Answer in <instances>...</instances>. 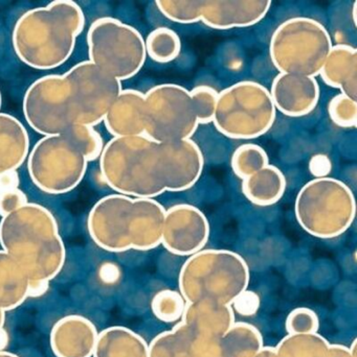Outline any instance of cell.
Masks as SVG:
<instances>
[{
	"mask_svg": "<svg viewBox=\"0 0 357 357\" xmlns=\"http://www.w3.org/2000/svg\"><path fill=\"white\" fill-rule=\"evenodd\" d=\"M122 90V82L83 61L63 75L36 79L25 91L23 115L43 136L62 134L75 126L96 127Z\"/></svg>",
	"mask_w": 357,
	"mask_h": 357,
	"instance_id": "obj_1",
	"label": "cell"
},
{
	"mask_svg": "<svg viewBox=\"0 0 357 357\" xmlns=\"http://www.w3.org/2000/svg\"><path fill=\"white\" fill-rule=\"evenodd\" d=\"M85 26V15L77 2L54 0L19 17L12 33L15 54L37 70H52L64 64Z\"/></svg>",
	"mask_w": 357,
	"mask_h": 357,
	"instance_id": "obj_2",
	"label": "cell"
},
{
	"mask_svg": "<svg viewBox=\"0 0 357 357\" xmlns=\"http://www.w3.org/2000/svg\"><path fill=\"white\" fill-rule=\"evenodd\" d=\"M0 245L29 281L56 278L66 260V249L54 214L27 203L0 220Z\"/></svg>",
	"mask_w": 357,
	"mask_h": 357,
	"instance_id": "obj_3",
	"label": "cell"
},
{
	"mask_svg": "<svg viewBox=\"0 0 357 357\" xmlns=\"http://www.w3.org/2000/svg\"><path fill=\"white\" fill-rule=\"evenodd\" d=\"M166 209L154 199L113 193L90 210L87 229L94 243L110 253L149 251L161 245Z\"/></svg>",
	"mask_w": 357,
	"mask_h": 357,
	"instance_id": "obj_4",
	"label": "cell"
},
{
	"mask_svg": "<svg viewBox=\"0 0 357 357\" xmlns=\"http://www.w3.org/2000/svg\"><path fill=\"white\" fill-rule=\"evenodd\" d=\"M99 160L103 180L119 195L154 199L173 191L161 144L146 135L113 137Z\"/></svg>",
	"mask_w": 357,
	"mask_h": 357,
	"instance_id": "obj_5",
	"label": "cell"
},
{
	"mask_svg": "<svg viewBox=\"0 0 357 357\" xmlns=\"http://www.w3.org/2000/svg\"><path fill=\"white\" fill-rule=\"evenodd\" d=\"M249 283L247 261L228 250H201L193 254L182 266L178 279L180 295L187 303L213 301L231 306Z\"/></svg>",
	"mask_w": 357,
	"mask_h": 357,
	"instance_id": "obj_6",
	"label": "cell"
},
{
	"mask_svg": "<svg viewBox=\"0 0 357 357\" xmlns=\"http://www.w3.org/2000/svg\"><path fill=\"white\" fill-rule=\"evenodd\" d=\"M300 226L312 236H341L354 224L356 202L351 188L335 178H316L302 187L295 203Z\"/></svg>",
	"mask_w": 357,
	"mask_h": 357,
	"instance_id": "obj_7",
	"label": "cell"
},
{
	"mask_svg": "<svg viewBox=\"0 0 357 357\" xmlns=\"http://www.w3.org/2000/svg\"><path fill=\"white\" fill-rule=\"evenodd\" d=\"M333 47L326 27L316 19L293 17L272 33L270 56L280 73L316 77Z\"/></svg>",
	"mask_w": 357,
	"mask_h": 357,
	"instance_id": "obj_8",
	"label": "cell"
},
{
	"mask_svg": "<svg viewBox=\"0 0 357 357\" xmlns=\"http://www.w3.org/2000/svg\"><path fill=\"white\" fill-rule=\"evenodd\" d=\"M276 117L270 90L258 82H238L218 92L213 123L230 139L261 137L272 129Z\"/></svg>",
	"mask_w": 357,
	"mask_h": 357,
	"instance_id": "obj_9",
	"label": "cell"
},
{
	"mask_svg": "<svg viewBox=\"0 0 357 357\" xmlns=\"http://www.w3.org/2000/svg\"><path fill=\"white\" fill-rule=\"evenodd\" d=\"M87 46L88 61L119 82L136 77L146 62L142 33L112 17L92 22L87 31Z\"/></svg>",
	"mask_w": 357,
	"mask_h": 357,
	"instance_id": "obj_10",
	"label": "cell"
},
{
	"mask_svg": "<svg viewBox=\"0 0 357 357\" xmlns=\"http://www.w3.org/2000/svg\"><path fill=\"white\" fill-rule=\"evenodd\" d=\"M88 160L83 151L66 133L43 136L27 157L29 178L48 195H64L82 182Z\"/></svg>",
	"mask_w": 357,
	"mask_h": 357,
	"instance_id": "obj_11",
	"label": "cell"
},
{
	"mask_svg": "<svg viewBox=\"0 0 357 357\" xmlns=\"http://www.w3.org/2000/svg\"><path fill=\"white\" fill-rule=\"evenodd\" d=\"M198 121L190 90L176 84L154 86L145 93V133L159 144L192 139Z\"/></svg>",
	"mask_w": 357,
	"mask_h": 357,
	"instance_id": "obj_12",
	"label": "cell"
},
{
	"mask_svg": "<svg viewBox=\"0 0 357 357\" xmlns=\"http://www.w3.org/2000/svg\"><path fill=\"white\" fill-rule=\"evenodd\" d=\"M210 224L203 211L190 204H177L166 210L161 245L177 256H191L209 241Z\"/></svg>",
	"mask_w": 357,
	"mask_h": 357,
	"instance_id": "obj_13",
	"label": "cell"
},
{
	"mask_svg": "<svg viewBox=\"0 0 357 357\" xmlns=\"http://www.w3.org/2000/svg\"><path fill=\"white\" fill-rule=\"evenodd\" d=\"M149 357H231L222 337L193 333L182 322L149 344Z\"/></svg>",
	"mask_w": 357,
	"mask_h": 357,
	"instance_id": "obj_14",
	"label": "cell"
},
{
	"mask_svg": "<svg viewBox=\"0 0 357 357\" xmlns=\"http://www.w3.org/2000/svg\"><path fill=\"white\" fill-rule=\"evenodd\" d=\"M270 93L276 110L285 116L303 117L318 106L321 90L316 77L279 73Z\"/></svg>",
	"mask_w": 357,
	"mask_h": 357,
	"instance_id": "obj_15",
	"label": "cell"
},
{
	"mask_svg": "<svg viewBox=\"0 0 357 357\" xmlns=\"http://www.w3.org/2000/svg\"><path fill=\"white\" fill-rule=\"evenodd\" d=\"M270 0H205L201 22L218 31L253 26L263 20Z\"/></svg>",
	"mask_w": 357,
	"mask_h": 357,
	"instance_id": "obj_16",
	"label": "cell"
},
{
	"mask_svg": "<svg viewBox=\"0 0 357 357\" xmlns=\"http://www.w3.org/2000/svg\"><path fill=\"white\" fill-rule=\"evenodd\" d=\"M98 335L92 321L71 314L57 321L52 326L50 348L56 357H92Z\"/></svg>",
	"mask_w": 357,
	"mask_h": 357,
	"instance_id": "obj_17",
	"label": "cell"
},
{
	"mask_svg": "<svg viewBox=\"0 0 357 357\" xmlns=\"http://www.w3.org/2000/svg\"><path fill=\"white\" fill-rule=\"evenodd\" d=\"M113 137L144 135L145 93L136 89H123L103 119Z\"/></svg>",
	"mask_w": 357,
	"mask_h": 357,
	"instance_id": "obj_18",
	"label": "cell"
},
{
	"mask_svg": "<svg viewBox=\"0 0 357 357\" xmlns=\"http://www.w3.org/2000/svg\"><path fill=\"white\" fill-rule=\"evenodd\" d=\"M180 322L193 333L222 337L235 323V312L231 305L213 301L187 303Z\"/></svg>",
	"mask_w": 357,
	"mask_h": 357,
	"instance_id": "obj_19",
	"label": "cell"
},
{
	"mask_svg": "<svg viewBox=\"0 0 357 357\" xmlns=\"http://www.w3.org/2000/svg\"><path fill=\"white\" fill-rule=\"evenodd\" d=\"M320 75L326 85L357 100L356 48L348 44L333 45Z\"/></svg>",
	"mask_w": 357,
	"mask_h": 357,
	"instance_id": "obj_20",
	"label": "cell"
},
{
	"mask_svg": "<svg viewBox=\"0 0 357 357\" xmlns=\"http://www.w3.org/2000/svg\"><path fill=\"white\" fill-rule=\"evenodd\" d=\"M24 126L12 115L0 112V174L16 172L29 154Z\"/></svg>",
	"mask_w": 357,
	"mask_h": 357,
	"instance_id": "obj_21",
	"label": "cell"
},
{
	"mask_svg": "<svg viewBox=\"0 0 357 357\" xmlns=\"http://www.w3.org/2000/svg\"><path fill=\"white\" fill-rule=\"evenodd\" d=\"M92 356L149 357V344L127 327H108L99 333Z\"/></svg>",
	"mask_w": 357,
	"mask_h": 357,
	"instance_id": "obj_22",
	"label": "cell"
},
{
	"mask_svg": "<svg viewBox=\"0 0 357 357\" xmlns=\"http://www.w3.org/2000/svg\"><path fill=\"white\" fill-rule=\"evenodd\" d=\"M286 190V178L280 169L266 165L254 175L242 180V192L251 203L268 207L278 203Z\"/></svg>",
	"mask_w": 357,
	"mask_h": 357,
	"instance_id": "obj_23",
	"label": "cell"
},
{
	"mask_svg": "<svg viewBox=\"0 0 357 357\" xmlns=\"http://www.w3.org/2000/svg\"><path fill=\"white\" fill-rule=\"evenodd\" d=\"M29 280L22 268L0 250V310L10 312L29 298Z\"/></svg>",
	"mask_w": 357,
	"mask_h": 357,
	"instance_id": "obj_24",
	"label": "cell"
},
{
	"mask_svg": "<svg viewBox=\"0 0 357 357\" xmlns=\"http://www.w3.org/2000/svg\"><path fill=\"white\" fill-rule=\"evenodd\" d=\"M222 342L231 357H254L264 347L259 329L245 322H235Z\"/></svg>",
	"mask_w": 357,
	"mask_h": 357,
	"instance_id": "obj_25",
	"label": "cell"
},
{
	"mask_svg": "<svg viewBox=\"0 0 357 357\" xmlns=\"http://www.w3.org/2000/svg\"><path fill=\"white\" fill-rule=\"evenodd\" d=\"M331 344L322 335H287L275 347L277 357H328Z\"/></svg>",
	"mask_w": 357,
	"mask_h": 357,
	"instance_id": "obj_26",
	"label": "cell"
},
{
	"mask_svg": "<svg viewBox=\"0 0 357 357\" xmlns=\"http://www.w3.org/2000/svg\"><path fill=\"white\" fill-rule=\"evenodd\" d=\"M147 56L159 63L167 64L180 56L182 41L180 36L169 27H157L145 39Z\"/></svg>",
	"mask_w": 357,
	"mask_h": 357,
	"instance_id": "obj_27",
	"label": "cell"
},
{
	"mask_svg": "<svg viewBox=\"0 0 357 357\" xmlns=\"http://www.w3.org/2000/svg\"><path fill=\"white\" fill-rule=\"evenodd\" d=\"M270 165L268 153L262 146L255 144H245L235 150L231 159V167L241 180L264 169Z\"/></svg>",
	"mask_w": 357,
	"mask_h": 357,
	"instance_id": "obj_28",
	"label": "cell"
},
{
	"mask_svg": "<svg viewBox=\"0 0 357 357\" xmlns=\"http://www.w3.org/2000/svg\"><path fill=\"white\" fill-rule=\"evenodd\" d=\"M159 12L175 23L194 24L201 22L205 0H157Z\"/></svg>",
	"mask_w": 357,
	"mask_h": 357,
	"instance_id": "obj_29",
	"label": "cell"
},
{
	"mask_svg": "<svg viewBox=\"0 0 357 357\" xmlns=\"http://www.w3.org/2000/svg\"><path fill=\"white\" fill-rule=\"evenodd\" d=\"M186 305L187 302L180 293L171 289L159 291L151 302L153 314L156 319L165 323H174L182 320Z\"/></svg>",
	"mask_w": 357,
	"mask_h": 357,
	"instance_id": "obj_30",
	"label": "cell"
},
{
	"mask_svg": "<svg viewBox=\"0 0 357 357\" xmlns=\"http://www.w3.org/2000/svg\"><path fill=\"white\" fill-rule=\"evenodd\" d=\"M64 133H66L83 151L88 162L100 158L105 144L102 136L94 129V127L75 126L65 131Z\"/></svg>",
	"mask_w": 357,
	"mask_h": 357,
	"instance_id": "obj_31",
	"label": "cell"
},
{
	"mask_svg": "<svg viewBox=\"0 0 357 357\" xmlns=\"http://www.w3.org/2000/svg\"><path fill=\"white\" fill-rule=\"evenodd\" d=\"M190 96L199 125L213 123L217 104V90L211 86L199 85L190 90Z\"/></svg>",
	"mask_w": 357,
	"mask_h": 357,
	"instance_id": "obj_32",
	"label": "cell"
},
{
	"mask_svg": "<svg viewBox=\"0 0 357 357\" xmlns=\"http://www.w3.org/2000/svg\"><path fill=\"white\" fill-rule=\"evenodd\" d=\"M328 114L333 123L344 129L356 128L357 123V100L346 94L340 93L329 102Z\"/></svg>",
	"mask_w": 357,
	"mask_h": 357,
	"instance_id": "obj_33",
	"label": "cell"
},
{
	"mask_svg": "<svg viewBox=\"0 0 357 357\" xmlns=\"http://www.w3.org/2000/svg\"><path fill=\"white\" fill-rule=\"evenodd\" d=\"M320 327L318 314L309 308L300 307L293 310L285 322L289 335H309L316 333Z\"/></svg>",
	"mask_w": 357,
	"mask_h": 357,
	"instance_id": "obj_34",
	"label": "cell"
},
{
	"mask_svg": "<svg viewBox=\"0 0 357 357\" xmlns=\"http://www.w3.org/2000/svg\"><path fill=\"white\" fill-rule=\"evenodd\" d=\"M27 203H29L27 195L19 188L0 192V216L3 218Z\"/></svg>",
	"mask_w": 357,
	"mask_h": 357,
	"instance_id": "obj_35",
	"label": "cell"
},
{
	"mask_svg": "<svg viewBox=\"0 0 357 357\" xmlns=\"http://www.w3.org/2000/svg\"><path fill=\"white\" fill-rule=\"evenodd\" d=\"M234 312L240 316L251 317L257 314L260 307V298L255 291H245L232 304Z\"/></svg>",
	"mask_w": 357,
	"mask_h": 357,
	"instance_id": "obj_36",
	"label": "cell"
},
{
	"mask_svg": "<svg viewBox=\"0 0 357 357\" xmlns=\"http://www.w3.org/2000/svg\"><path fill=\"white\" fill-rule=\"evenodd\" d=\"M99 273H100V278L102 279L103 282L108 283V284L117 282L121 276L119 266L112 262H106L103 264Z\"/></svg>",
	"mask_w": 357,
	"mask_h": 357,
	"instance_id": "obj_37",
	"label": "cell"
},
{
	"mask_svg": "<svg viewBox=\"0 0 357 357\" xmlns=\"http://www.w3.org/2000/svg\"><path fill=\"white\" fill-rule=\"evenodd\" d=\"M330 161L326 157H314L310 162V171L316 176V178L326 177L327 174L330 172Z\"/></svg>",
	"mask_w": 357,
	"mask_h": 357,
	"instance_id": "obj_38",
	"label": "cell"
},
{
	"mask_svg": "<svg viewBox=\"0 0 357 357\" xmlns=\"http://www.w3.org/2000/svg\"><path fill=\"white\" fill-rule=\"evenodd\" d=\"M19 186V176L16 172L0 174V192L13 190Z\"/></svg>",
	"mask_w": 357,
	"mask_h": 357,
	"instance_id": "obj_39",
	"label": "cell"
},
{
	"mask_svg": "<svg viewBox=\"0 0 357 357\" xmlns=\"http://www.w3.org/2000/svg\"><path fill=\"white\" fill-rule=\"evenodd\" d=\"M48 281H29V297H40L48 289Z\"/></svg>",
	"mask_w": 357,
	"mask_h": 357,
	"instance_id": "obj_40",
	"label": "cell"
},
{
	"mask_svg": "<svg viewBox=\"0 0 357 357\" xmlns=\"http://www.w3.org/2000/svg\"><path fill=\"white\" fill-rule=\"evenodd\" d=\"M328 357H356L350 351L349 347L339 344H331Z\"/></svg>",
	"mask_w": 357,
	"mask_h": 357,
	"instance_id": "obj_41",
	"label": "cell"
},
{
	"mask_svg": "<svg viewBox=\"0 0 357 357\" xmlns=\"http://www.w3.org/2000/svg\"><path fill=\"white\" fill-rule=\"evenodd\" d=\"M254 357H277L276 350L275 347H268V346H264L257 354Z\"/></svg>",
	"mask_w": 357,
	"mask_h": 357,
	"instance_id": "obj_42",
	"label": "cell"
},
{
	"mask_svg": "<svg viewBox=\"0 0 357 357\" xmlns=\"http://www.w3.org/2000/svg\"><path fill=\"white\" fill-rule=\"evenodd\" d=\"M4 322H6V312L0 310V333L3 331Z\"/></svg>",
	"mask_w": 357,
	"mask_h": 357,
	"instance_id": "obj_43",
	"label": "cell"
},
{
	"mask_svg": "<svg viewBox=\"0 0 357 357\" xmlns=\"http://www.w3.org/2000/svg\"><path fill=\"white\" fill-rule=\"evenodd\" d=\"M0 357H19L16 354H10V352L2 351L0 350Z\"/></svg>",
	"mask_w": 357,
	"mask_h": 357,
	"instance_id": "obj_44",
	"label": "cell"
},
{
	"mask_svg": "<svg viewBox=\"0 0 357 357\" xmlns=\"http://www.w3.org/2000/svg\"><path fill=\"white\" fill-rule=\"evenodd\" d=\"M356 4L357 2H354V13H352V17H354V25H356Z\"/></svg>",
	"mask_w": 357,
	"mask_h": 357,
	"instance_id": "obj_45",
	"label": "cell"
},
{
	"mask_svg": "<svg viewBox=\"0 0 357 357\" xmlns=\"http://www.w3.org/2000/svg\"><path fill=\"white\" fill-rule=\"evenodd\" d=\"M2 104V98H1V92H0V109H1Z\"/></svg>",
	"mask_w": 357,
	"mask_h": 357,
	"instance_id": "obj_46",
	"label": "cell"
}]
</instances>
